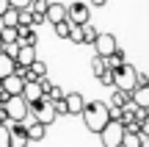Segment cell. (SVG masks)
Masks as SVG:
<instances>
[{"label":"cell","instance_id":"1","mask_svg":"<svg viewBox=\"0 0 149 147\" xmlns=\"http://www.w3.org/2000/svg\"><path fill=\"white\" fill-rule=\"evenodd\" d=\"M80 117H83L86 128H88L91 133H100L102 128L111 122L108 103H102V100H91V103H86V106H83V111H80Z\"/></svg>","mask_w":149,"mask_h":147},{"label":"cell","instance_id":"2","mask_svg":"<svg viewBox=\"0 0 149 147\" xmlns=\"http://www.w3.org/2000/svg\"><path fill=\"white\" fill-rule=\"evenodd\" d=\"M28 114H33V122H39V125H53L55 120H58V114H55V108H53V103H50L47 97H42L39 103H31L28 106Z\"/></svg>","mask_w":149,"mask_h":147},{"label":"cell","instance_id":"3","mask_svg":"<svg viewBox=\"0 0 149 147\" xmlns=\"http://www.w3.org/2000/svg\"><path fill=\"white\" fill-rule=\"evenodd\" d=\"M113 72V89H122V92H133L135 89V67L133 64H127V61H124V64H119L116 70H111Z\"/></svg>","mask_w":149,"mask_h":147},{"label":"cell","instance_id":"4","mask_svg":"<svg viewBox=\"0 0 149 147\" xmlns=\"http://www.w3.org/2000/svg\"><path fill=\"white\" fill-rule=\"evenodd\" d=\"M3 114H6V122H25L28 120V103L17 94V97H8L3 106Z\"/></svg>","mask_w":149,"mask_h":147},{"label":"cell","instance_id":"5","mask_svg":"<svg viewBox=\"0 0 149 147\" xmlns=\"http://www.w3.org/2000/svg\"><path fill=\"white\" fill-rule=\"evenodd\" d=\"M122 133H124L122 122L111 120V122H108V125L100 131V142H102V147H122Z\"/></svg>","mask_w":149,"mask_h":147},{"label":"cell","instance_id":"6","mask_svg":"<svg viewBox=\"0 0 149 147\" xmlns=\"http://www.w3.org/2000/svg\"><path fill=\"white\" fill-rule=\"evenodd\" d=\"M91 17V8L88 3H83V0H74V3L66 6V20L72 22V25H86Z\"/></svg>","mask_w":149,"mask_h":147},{"label":"cell","instance_id":"7","mask_svg":"<svg viewBox=\"0 0 149 147\" xmlns=\"http://www.w3.org/2000/svg\"><path fill=\"white\" fill-rule=\"evenodd\" d=\"M116 47H119V44H116V36H113V33H97V39H94V56L108 58Z\"/></svg>","mask_w":149,"mask_h":147},{"label":"cell","instance_id":"8","mask_svg":"<svg viewBox=\"0 0 149 147\" xmlns=\"http://www.w3.org/2000/svg\"><path fill=\"white\" fill-rule=\"evenodd\" d=\"M83 106H86V100H83V94H80V92H66L64 94V108H66V114L80 117Z\"/></svg>","mask_w":149,"mask_h":147},{"label":"cell","instance_id":"9","mask_svg":"<svg viewBox=\"0 0 149 147\" xmlns=\"http://www.w3.org/2000/svg\"><path fill=\"white\" fill-rule=\"evenodd\" d=\"M36 58H39V56H36V47H31V44H19L17 53H14V64L17 67H31Z\"/></svg>","mask_w":149,"mask_h":147},{"label":"cell","instance_id":"10","mask_svg":"<svg viewBox=\"0 0 149 147\" xmlns=\"http://www.w3.org/2000/svg\"><path fill=\"white\" fill-rule=\"evenodd\" d=\"M22 86H25V81H22V78H17L14 72H11L8 78H3V81H0V89H3L8 97H17V94H22Z\"/></svg>","mask_w":149,"mask_h":147},{"label":"cell","instance_id":"11","mask_svg":"<svg viewBox=\"0 0 149 147\" xmlns=\"http://www.w3.org/2000/svg\"><path fill=\"white\" fill-rule=\"evenodd\" d=\"M36 42H39L36 28H31V25H17V44H31V47H36Z\"/></svg>","mask_w":149,"mask_h":147},{"label":"cell","instance_id":"12","mask_svg":"<svg viewBox=\"0 0 149 147\" xmlns=\"http://www.w3.org/2000/svg\"><path fill=\"white\" fill-rule=\"evenodd\" d=\"M19 97L25 100L28 106H31V103H39V100L44 97L42 89H39V81H25V86H22V94H19Z\"/></svg>","mask_w":149,"mask_h":147},{"label":"cell","instance_id":"13","mask_svg":"<svg viewBox=\"0 0 149 147\" xmlns=\"http://www.w3.org/2000/svg\"><path fill=\"white\" fill-rule=\"evenodd\" d=\"M61 20H66V6L50 0L47 11H44V22H53V25H55V22H61Z\"/></svg>","mask_w":149,"mask_h":147},{"label":"cell","instance_id":"14","mask_svg":"<svg viewBox=\"0 0 149 147\" xmlns=\"http://www.w3.org/2000/svg\"><path fill=\"white\" fill-rule=\"evenodd\" d=\"M122 147H149V144H146V139L141 136V133L124 131V133H122Z\"/></svg>","mask_w":149,"mask_h":147},{"label":"cell","instance_id":"15","mask_svg":"<svg viewBox=\"0 0 149 147\" xmlns=\"http://www.w3.org/2000/svg\"><path fill=\"white\" fill-rule=\"evenodd\" d=\"M124 106H130V92L113 89V94H111V103H108V108H124Z\"/></svg>","mask_w":149,"mask_h":147},{"label":"cell","instance_id":"16","mask_svg":"<svg viewBox=\"0 0 149 147\" xmlns=\"http://www.w3.org/2000/svg\"><path fill=\"white\" fill-rule=\"evenodd\" d=\"M44 133H47V128L39 125V122H31V125H25V136H28V142H42Z\"/></svg>","mask_w":149,"mask_h":147},{"label":"cell","instance_id":"17","mask_svg":"<svg viewBox=\"0 0 149 147\" xmlns=\"http://www.w3.org/2000/svg\"><path fill=\"white\" fill-rule=\"evenodd\" d=\"M14 58H11V56H6V53H0V81H3V78H8L11 72H14Z\"/></svg>","mask_w":149,"mask_h":147},{"label":"cell","instance_id":"18","mask_svg":"<svg viewBox=\"0 0 149 147\" xmlns=\"http://www.w3.org/2000/svg\"><path fill=\"white\" fill-rule=\"evenodd\" d=\"M28 70H31V78H33V81H39V78H47V64H44L42 58H36L31 67H28Z\"/></svg>","mask_w":149,"mask_h":147},{"label":"cell","instance_id":"19","mask_svg":"<svg viewBox=\"0 0 149 147\" xmlns=\"http://www.w3.org/2000/svg\"><path fill=\"white\" fill-rule=\"evenodd\" d=\"M97 28L91 25V22H86V25H80V36H83V44H94V39H97Z\"/></svg>","mask_w":149,"mask_h":147},{"label":"cell","instance_id":"20","mask_svg":"<svg viewBox=\"0 0 149 147\" xmlns=\"http://www.w3.org/2000/svg\"><path fill=\"white\" fill-rule=\"evenodd\" d=\"M17 14H19V8H8L0 14V25L3 28H17Z\"/></svg>","mask_w":149,"mask_h":147},{"label":"cell","instance_id":"21","mask_svg":"<svg viewBox=\"0 0 149 147\" xmlns=\"http://www.w3.org/2000/svg\"><path fill=\"white\" fill-rule=\"evenodd\" d=\"M53 31H55V36H58V39H69L72 22L69 20H61V22H55V25H53Z\"/></svg>","mask_w":149,"mask_h":147},{"label":"cell","instance_id":"22","mask_svg":"<svg viewBox=\"0 0 149 147\" xmlns=\"http://www.w3.org/2000/svg\"><path fill=\"white\" fill-rule=\"evenodd\" d=\"M91 72H94V78L105 75V72H108V64H105V58H100V56H94V58H91Z\"/></svg>","mask_w":149,"mask_h":147},{"label":"cell","instance_id":"23","mask_svg":"<svg viewBox=\"0 0 149 147\" xmlns=\"http://www.w3.org/2000/svg\"><path fill=\"white\" fill-rule=\"evenodd\" d=\"M47 6H50V0H31V11L33 14H44Z\"/></svg>","mask_w":149,"mask_h":147},{"label":"cell","instance_id":"24","mask_svg":"<svg viewBox=\"0 0 149 147\" xmlns=\"http://www.w3.org/2000/svg\"><path fill=\"white\" fill-rule=\"evenodd\" d=\"M97 81H100V83H102V86H113V72H111V70H108V72H105V75H100V78H97Z\"/></svg>","mask_w":149,"mask_h":147},{"label":"cell","instance_id":"25","mask_svg":"<svg viewBox=\"0 0 149 147\" xmlns=\"http://www.w3.org/2000/svg\"><path fill=\"white\" fill-rule=\"evenodd\" d=\"M135 86H149V75L146 72H135Z\"/></svg>","mask_w":149,"mask_h":147},{"label":"cell","instance_id":"26","mask_svg":"<svg viewBox=\"0 0 149 147\" xmlns=\"http://www.w3.org/2000/svg\"><path fill=\"white\" fill-rule=\"evenodd\" d=\"M11 8H31V0H8Z\"/></svg>","mask_w":149,"mask_h":147},{"label":"cell","instance_id":"27","mask_svg":"<svg viewBox=\"0 0 149 147\" xmlns=\"http://www.w3.org/2000/svg\"><path fill=\"white\" fill-rule=\"evenodd\" d=\"M0 147H8V128L0 125Z\"/></svg>","mask_w":149,"mask_h":147},{"label":"cell","instance_id":"28","mask_svg":"<svg viewBox=\"0 0 149 147\" xmlns=\"http://www.w3.org/2000/svg\"><path fill=\"white\" fill-rule=\"evenodd\" d=\"M11 6H8V0H0V14H3V11H8Z\"/></svg>","mask_w":149,"mask_h":147},{"label":"cell","instance_id":"29","mask_svg":"<svg viewBox=\"0 0 149 147\" xmlns=\"http://www.w3.org/2000/svg\"><path fill=\"white\" fill-rule=\"evenodd\" d=\"M105 3H108V0H91V6H97V8H102Z\"/></svg>","mask_w":149,"mask_h":147},{"label":"cell","instance_id":"30","mask_svg":"<svg viewBox=\"0 0 149 147\" xmlns=\"http://www.w3.org/2000/svg\"><path fill=\"white\" fill-rule=\"evenodd\" d=\"M0 125H6V114H3V108H0Z\"/></svg>","mask_w":149,"mask_h":147},{"label":"cell","instance_id":"31","mask_svg":"<svg viewBox=\"0 0 149 147\" xmlns=\"http://www.w3.org/2000/svg\"><path fill=\"white\" fill-rule=\"evenodd\" d=\"M3 47H6V44H3V39H0V53H3Z\"/></svg>","mask_w":149,"mask_h":147},{"label":"cell","instance_id":"32","mask_svg":"<svg viewBox=\"0 0 149 147\" xmlns=\"http://www.w3.org/2000/svg\"><path fill=\"white\" fill-rule=\"evenodd\" d=\"M0 28H3V25H0Z\"/></svg>","mask_w":149,"mask_h":147}]
</instances>
